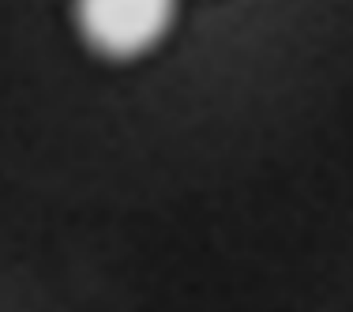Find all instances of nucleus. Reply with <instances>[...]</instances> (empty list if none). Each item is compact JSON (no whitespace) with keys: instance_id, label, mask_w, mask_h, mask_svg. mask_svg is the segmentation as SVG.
I'll return each instance as SVG.
<instances>
[{"instance_id":"nucleus-1","label":"nucleus","mask_w":353,"mask_h":312,"mask_svg":"<svg viewBox=\"0 0 353 312\" xmlns=\"http://www.w3.org/2000/svg\"><path fill=\"white\" fill-rule=\"evenodd\" d=\"M176 0H75L79 35L105 57H139L173 23Z\"/></svg>"}]
</instances>
